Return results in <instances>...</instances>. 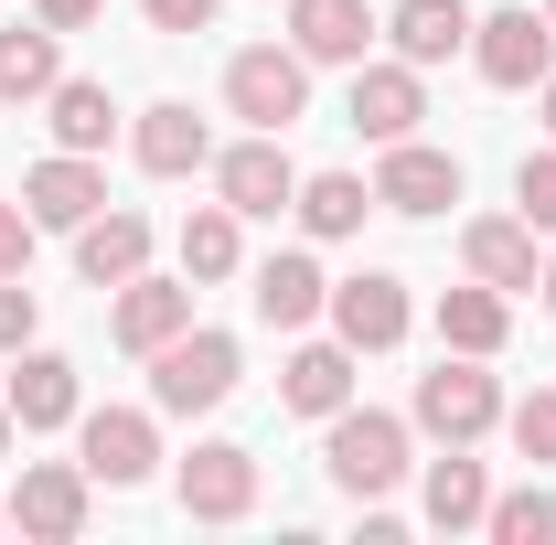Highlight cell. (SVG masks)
I'll list each match as a JSON object with an SVG mask.
<instances>
[{
	"instance_id": "6da1fadb",
	"label": "cell",
	"mask_w": 556,
	"mask_h": 545,
	"mask_svg": "<svg viewBox=\"0 0 556 545\" xmlns=\"http://www.w3.org/2000/svg\"><path fill=\"white\" fill-rule=\"evenodd\" d=\"M321 428H332L321 439V471L343 481L353 503H386L417 471V417H396V407H332Z\"/></svg>"
},
{
	"instance_id": "7a4b0ae2",
	"label": "cell",
	"mask_w": 556,
	"mask_h": 545,
	"mask_svg": "<svg viewBox=\"0 0 556 545\" xmlns=\"http://www.w3.org/2000/svg\"><path fill=\"white\" fill-rule=\"evenodd\" d=\"M236 375H247L236 332L193 321V332H172L161 353H150V407H161V417H214L225 396H236Z\"/></svg>"
},
{
	"instance_id": "3957f363",
	"label": "cell",
	"mask_w": 556,
	"mask_h": 545,
	"mask_svg": "<svg viewBox=\"0 0 556 545\" xmlns=\"http://www.w3.org/2000/svg\"><path fill=\"white\" fill-rule=\"evenodd\" d=\"M417 428L439 439V449H471L503 428V385H492V353H439V375H417Z\"/></svg>"
},
{
	"instance_id": "277c9868",
	"label": "cell",
	"mask_w": 556,
	"mask_h": 545,
	"mask_svg": "<svg viewBox=\"0 0 556 545\" xmlns=\"http://www.w3.org/2000/svg\"><path fill=\"white\" fill-rule=\"evenodd\" d=\"M225 107L247 118V129H300L311 118V65H300V43H247L236 65H225Z\"/></svg>"
},
{
	"instance_id": "5b68a950",
	"label": "cell",
	"mask_w": 556,
	"mask_h": 545,
	"mask_svg": "<svg viewBox=\"0 0 556 545\" xmlns=\"http://www.w3.org/2000/svg\"><path fill=\"white\" fill-rule=\"evenodd\" d=\"M471 65H482V86H503V97L546 86L556 75V22L535 11V0H503L492 22H471Z\"/></svg>"
},
{
	"instance_id": "8992f818",
	"label": "cell",
	"mask_w": 556,
	"mask_h": 545,
	"mask_svg": "<svg viewBox=\"0 0 556 545\" xmlns=\"http://www.w3.org/2000/svg\"><path fill=\"white\" fill-rule=\"evenodd\" d=\"M75 460L108 481V492H139L161 471V407H86L75 417Z\"/></svg>"
},
{
	"instance_id": "52a82bcc",
	"label": "cell",
	"mask_w": 556,
	"mask_h": 545,
	"mask_svg": "<svg viewBox=\"0 0 556 545\" xmlns=\"http://www.w3.org/2000/svg\"><path fill=\"white\" fill-rule=\"evenodd\" d=\"M214 204H236L247 225H257V214H289V204H300V161H289V139H278V129H247L236 150H214Z\"/></svg>"
},
{
	"instance_id": "ba28073f",
	"label": "cell",
	"mask_w": 556,
	"mask_h": 545,
	"mask_svg": "<svg viewBox=\"0 0 556 545\" xmlns=\"http://www.w3.org/2000/svg\"><path fill=\"white\" fill-rule=\"evenodd\" d=\"M172 492H182L193 524H247V514H257V449H236V439H193V460L172 471Z\"/></svg>"
},
{
	"instance_id": "9c48e42d",
	"label": "cell",
	"mask_w": 556,
	"mask_h": 545,
	"mask_svg": "<svg viewBox=\"0 0 556 545\" xmlns=\"http://www.w3.org/2000/svg\"><path fill=\"white\" fill-rule=\"evenodd\" d=\"M321 321H332V342H353V353H396L417 310H407V278H386V268H353V278H332Z\"/></svg>"
},
{
	"instance_id": "30bf717a",
	"label": "cell",
	"mask_w": 556,
	"mask_h": 545,
	"mask_svg": "<svg viewBox=\"0 0 556 545\" xmlns=\"http://www.w3.org/2000/svg\"><path fill=\"white\" fill-rule=\"evenodd\" d=\"M86 492H97L86 460H22V481H11V524L43 535V545H75V535H86Z\"/></svg>"
},
{
	"instance_id": "8fae6325",
	"label": "cell",
	"mask_w": 556,
	"mask_h": 545,
	"mask_svg": "<svg viewBox=\"0 0 556 545\" xmlns=\"http://www.w3.org/2000/svg\"><path fill=\"white\" fill-rule=\"evenodd\" d=\"M460 204V161L428 150V139H386V172H375V214H450Z\"/></svg>"
},
{
	"instance_id": "7c38bea8",
	"label": "cell",
	"mask_w": 556,
	"mask_h": 545,
	"mask_svg": "<svg viewBox=\"0 0 556 545\" xmlns=\"http://www.w3.org/2000/svg\"><path fill=\"white\" fill-rule=\"evenodd\" d=\"M22 204H33L43 236H75L86 214H108V172H97L86 150H54V161H33V172H22Z\"/></svg>"
},
{
	"instance_id": "4fadbf2b",
	"label": "cell",
	"mask_w": 556,
	"mask_h": 545,
	"mask_svg": "<svg viewBox=\"0 0 556 545\" xmlns=\"http://www.w3.org/2000/svg\"><path fill=\"white\" fill-rule=\"evenodd\" d=\"M289 43H300V65H364L386 43V22H375V0H289Z\"/></svg>"
},
{
	"instance_id": "5bb4252c",
	"label": "cell",
	"mask_w": 556,
	"mask_h": 545,
	"mask_svg": "<svg viewBox=\"0 0 556 545\" xmlns=\"http://www.w3.org/2000/svg\"><path fill=\"white\" fill-rule=\"evenodd\" d=\"M247 300H257V321H268V332H311V321H321V300H332V278H321L311 246H278V257H257Z\"/></svg>"
},
{
	"instance_id": "9a60e30c",
	"label": "cell",
	"mask_w": 556,
	"mask_h": 545,
	"mask_svg": "<svg viewBox=\"0 0 556 545\" xmlns=\"http://www.w3.org/2000/svg\"><path fill=\"white\" fill-rule=\"evenodd\" d=\"M108 332H118V353L150 364L172 332H193V278H150V268H139L129 289H118V310H108Z\"/></svg>"
},
{
	"instance_id": "2e32d148",
	"label": "cell",
	"mask_w": 556,
	"mask_h": 545,
	"mask_svg": "<svg viewBox=\"0 0 556 545\" xmlns=\"http://www.w3.org/2000/svg\"><path fill=\"white\" fill-rule=\"evenodd\" d=\"M0 396H11V417H22V439H43V428H75V417H86L75 364H65V353H33V342L11 353V385H0Z\"/></svg>"
},
{
	"instance_id": "e0dca14e",
	"label": "cell",
	"mask_w": 556,
	"mask_h": 545,
	"mask_svg": "<svg viewBox=\"0 0 556 545\" xmlns=\"http://www.w3.org/2000/svg\"><path fill=\"white\" fill-rule=\"evenodd\" d=\"M129 150H139V172H150V182H193V172H214V129L193 118V107H182V97L139 107Z\"/></svg>"
},
{
	"instance_id": "ac0fdd59",
	"label": "cell",
	"mask_w": 556,
	"mask_h": 545,
	"mask_svg": "<svg viewBox=\"0 0 556 545\" xmlns=\"http://www.w3.org/2000/svg\"><path fill=\"white\" fill-rule=\"evenodd\" d=\"M417 118H428V75L396 54V65H353V129L375 139H417Z\"/></svg>"
},
{
	"instance_id": "d6986e66",
	"label": "cell",
	"mask_w": 556,
	"mask_h": 545,
	"mask_svg": "<svg viewBox=\"0 0 556 545\" xmlns=\"http://www.w3.org/2000/svg\"><path fill=\"white\" fill-rule=\"evenodd\" d=\"M150 268V214H86L75 225V278L86 289H129Z\"/></svg>"
},
{
	"instance_id": "ffe728a7",
	"label": "cell",
	"mask_w": 556,
	"mask_h": 545,
	"mask_svg": "<svg viewBox=\"0 0 556 545\" xmlns=\"http://www.w3.org/2000/svg\"><path fill=\"white\" fill-rule=\"evenodd\" d=\"M460 268L471 278H492V289H535V225H525V214H471V225H460Z\"/></svg>"
},
{
	"instance_id": "44dd1931",
	"label": "cell",
	"mask_w": 556,
	"mask_h": 545,
	"mask_svg": "<svg viewBox=\"0 0 556 545\" xmlns=\"http://www.w3.org/2000/svg\"><path fill=\"white\" fill-rule=\"evenodd\" d=\"M353 342H300L289 364H278V407H300V417H332V407H353Z\"/></svg>"
},
{
	"instance_id": "7402d4cb",
	"label": "cell",
	"mask_w": 556,
	"mask_h": 545,
	"mask_svg": "<svg viewBox=\"0 0 556 545\" xmlns=\"http://www.w3.org/2000/svg\"><path fill=\"white\" fill-rule=\"evenodd\" d=\"M503 332H514V289H492V278L439 289V353H503Z\"/></svg>"
},
{
	"instance_id": "603a6c76",
	"label": "cell",
	"mask_w": 556,
	"mask_h": 545,
	"mask_svg": "<svg viewBox=\"0 0 556 545\" xmlns=\"http://www.w3.org/2000/svg\"><path fill=\"white\" fill-rule=\"evenodd\" d=\"M300 236L311 246H343V236H364V214H375V182L364 172H300Z\"/></svg>"
},
{
	"instance_id": "cb8c5ba5",
	"label": "cell",
	"mask_w": 556,
	"mask_h": 545,
	"mask_svg": "<svg viewBox=\"0 0 556 545\" xmlns=\"http://www.w3.org/2000/svg\"><path fill=\"white\" fill-rule=\"evenodd\" d=\"M386 43L428 75V65H450V54H471V11L460 0H396L386 11Z\"/></svg>"
},
{
	"instance_id": "d4e9b609",
	"label": "cell",
	"mask_w": 556,
	"mask_h": 545,
	"mask_svg": "<svg viewBox=\"0 0 556 545\" xmlns=\"http://www.w3.org/2000/svg\"><path fill=\"white\" fill-rule=\"evenodd\" d=\"M43 118H54V150H108L118 139V97L97 86V75H54V97H43Z\"/></svg>"
},
{
	"instance_id": "484cf974",
	"label": "cell",
	"mask_w": 556,
	"mask_h": 545,
	"mask_svg": "<svg viewBox=\"0 0 556 545\" xmlns=\"http://www.w3.org/2000/svg\"><path fill=\"white\" fill-rule=\"evenodd\" d=\"M54 75H65V33H43V22H33V33H22V22L0 33V107H43Z\"/></svg>"
},
{
	"instance_id": "4316f807",
	"label": "cell",
	"mask_w": 556,
	"mask_h": 545,
	"mask_svg": "<svg viewBox=\"0 0 556 545\" xmlns=\"http://www.w3.org/2000/svg\"><path fill=\"white\" fill-rule=\"evenodd\" d=\"M482 514H492V481H482V460H471V449L428 460V524H439V535H471Z\"/></svg>"
},
{
	"instance_id": "83f0119b",
	"label": "cell",
	"mask_w": 556,
	"mask_h": 545,
	"mask_svg": "<svg viewBox=\"0 0 556 545\" xmlns=\"http://www.w3.org/2000/svg\"><path fill=\"white\" fill-rule=\"evenodd\" d=\"M236 268H247V214L236 204L182 214V278H236Z\"/></svg>"
},
{
	"instance_id": "f1b7e54d",
	"label": "cell",
	"mask_w": 556,
	"mask_h": 545,
	"mask_svg": "<svg viewBox=\"0 0 556 545\" xmlns=\"http://www.w3.org/2000/svg\"><path fill=\"white\" fill-rule=\"evenodd\" d=\"M482 535H492V545H556V492H546V481H525V492H492Z\"/></svg>"
},
{
	"instance_id": "f546056e",
	"label": "cell",
	"mask_w": 556,
	"mask_h": 545,
	"mask_svg": "<svg viewBox=\"0 0 556 545\" xmlns=\"http://www.w3.org/2000/svg\"><path fill=\"white\" fill-rule=\"evenodd\" d=\"M503 428H514V449H525L535 471H556V385H535L525 407H503Z\"/></svg>"
},
{
	"instance_id": "4dcf8cb0",
	"label": "cell",
	"mask_w": 556,
	"mask_h": 545,
	"mask_svg": "<svg viewBox=\"0 0 556 545\" xmlns=\"http://www.w3.org/2000/svg\"><path fill=\"white\" fill-rule=\"evenodd\" d=\"M514 214H525L535 236H556V139H546V150H525V172H514Z\"/></svg>"
},
{
	"instance_id": "1f68e13d",
	"label": "cell",
	"mask_w": 556,
	"mask_h": 545,
	"mask_svg": "<svg viewBox=\"0 0 556 545\" xmlns=\"http://www.w3.org/2000/svg\"><path fill=\"white\" fill-rule=\"evenodd\" d=\"M33 236H43V225H33V204H22V193H0V278L33 268Z\"/></svg>"
},
{
	"instance_id": "d6a6232c",
	"label": "cell",
	"mask_w": 556,
	"mask_h": 545,
	"mask_svg": "<svg viewBox=\"0 0 556 545\" xmlns=\"http://www.w3.org/2000/svg\"><path fill=\"white\" fill-rule=\"evenodd\" d=\"M33 321H43V300H33L22 278H0V353H22V342H33Z\"/></svg>"
},
{
	"instance_id": "836d02e7",
	"label": "cell",
	"mask_w": 556,
	"mask_h": 545,
	"mask_svg": "<svg viewBox=\"0 0 556 545\" xmlns=\"http://www.w3.org/2000/svg\"><path fill=\"white\" fill-rule=\"evenodd\" d=\"M150 33H214V0H139Z\"/></svg>"
},
{
	"instance_id": "e575fe53",
	"label": "cell",
	"mask_w": 556,
	"mask_h": 545,
	"mask_svg": "<svg viewBox=\"0 0 556 545\" xmlns=\"http://www.w3.org/2000/svg\"><path fill=\"white\" fill-rule=\"evenodd\" d=\"M97 11H108V0H33V22H43V33H86Z\"/></svg>"
},
{
	"instance_id": "d590c367",
	"label": "cell",
	"mask_w": 556,
	"mask_h": 545,
	"mask_svg": "<svg viewBox=\"0 0 556 545\" xmlns=\"http://www.w3.org/2000/svg\"><path fill=\"white\" fill-rule=\"evenodd\" d=\"M11 439H22V417H11V396H0V460H11Z\"/></svg>"
},
{
	"instance_id": "8d00e7d4",
	"label": "cell",
	"mask_w": 556,
	"mask_h": 545,
	"mask_svg": "<svg viewBox=\"0 0 556 545\" xmlns=\"http://www.w3.org/2000/svg\"><path fill=\"white\" fill-rule=\"evenodd\" d=\"M535 300H546V310H556V257H546V278H535Z\"/></svg>"
},
{
	"instance_id": "74e56055",
	"label": "cell",
	"mask_w": 556,
	"mask_h": 545,
	"mask_svg": "<svg viewBox=\"0 0 556 545\" xmlns=\"http://www.w3.org/2000/svg\"><path fill=\"white\" fill-rule=\"evenodd\" d=\"M535 97H546V139H556V75H546V86H535Z\"/></svg>"
},
{
	"instance_id": "f35d334b",
	"label": "cell",
	"mask_w": 556,
	"mask_h": 545,
	"mask_svg": "<svg viewBox=\"0 0 556 545\" xmlns=\"http://www.w3.org/2000/svg\"><path fill=\"white\" fill-rule=\"evenodd\" d=\"M0 524H11V492H0Z\"/></svg>"
},
{
	"instance_id": "ab89813d",
	"label": "cell",
	"mask_w": 556,
	"mask_h": 545,
	"mask_svg": "<svg viewBox=\"0 0 556 545\" xmlns=\"http://www.w3.org/2000/svg\"><path fill=\"white\" fill-rule=\"evenodd\" d=\"M546 22H556V0H546Z\"/></svg>"
}]
</instances>
